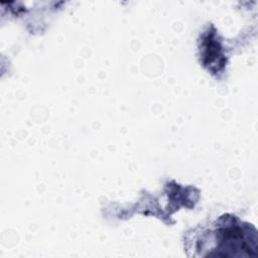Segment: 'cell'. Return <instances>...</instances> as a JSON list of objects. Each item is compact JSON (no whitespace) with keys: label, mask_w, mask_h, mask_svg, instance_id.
<instances>
[{"label":"cell","mask_w":258,"mask_h":258,"mask_svg":"<svg viewBox=\"0 0 258 258\" xmlns=\"http://www.w3.org/2000/svg\"><path fill=\"white\" fill-rule=\"evenodd\" d=\"M216 247L213 250L228 251L227 257L255 256L257 251V231L248 223L235 216L225 215L217 221L213 231Z\"/></svg>","instance_id":"obj_1"}]
</instances>
